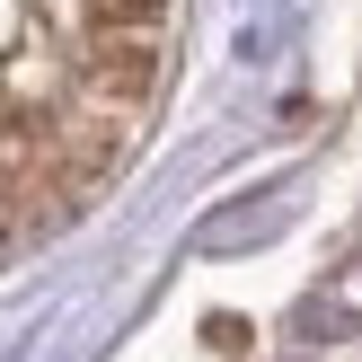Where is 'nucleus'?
I'll use <instances>...</instances> for the list:
<instances>
[{"label":"nucleus","mask_w":362,"mask_h":362,"mask_svg":"<svg viewBox=\"0 0 362 362\" xmlns=\"http://www.w3.org/2000/svg\"><path fill=\"white\" fill-rule=\"evenodd\" d=\"M186 0H9V247L53 239L124 177L177 62Z\"/></svg>","instance_id":"nucleus-1"}]
</instances>
